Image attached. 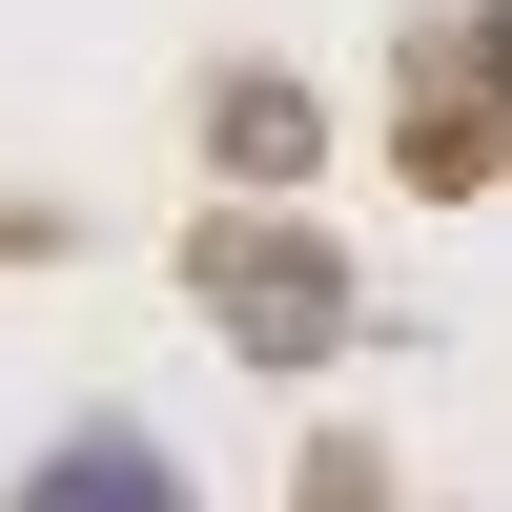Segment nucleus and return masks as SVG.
Returning a JSON list of instances; mask_svg holds the SVG:
<instances>
[{
    "label": "nucleus",
    "instance_id": "nucleus-1",
    "mask_svg": "<svg viewBox=\"0 0 512 512\" xmlns=\"http://www.w3.org/2000/svg\"><path fill=\"white\" fill-rule=\"evenodd\" d=\"M205 287H226V349H287V369L349 328V267H328V246H226Z\"/></svg>",
    "mask_w": 512,
    "mask_h": 512
},
{
    "label": "nucleus",
    "instance_id": "nucleus-2",
    "mask_svg": "<svg viewBox=\"0 0 512 512\" xmlns=\"http://www.w3.org/2000/svg\"><path fill=\"white\" fill-rule=\"evenodd\" d=\"M0 512H185V472H164L144 431H62V451H41Z\"/></svg>",
    "mask_w": 512,
    "mask_h": 512
},
{
    "label": "nucleus",
    "instance_id": "nucleus-3",
    "mask_svg": "<svg viewBox=\"0 0 512 512\" xmlns=\"http://www.w3.org/2000/svg\"><path fill=\"white\" fill-rule=\"evenodd\" d=\"M226 164H308V103L287 82H226Z\"/></svg>",
    "mask_w": 512,
    "mask_h": 512
}]
</instances>
